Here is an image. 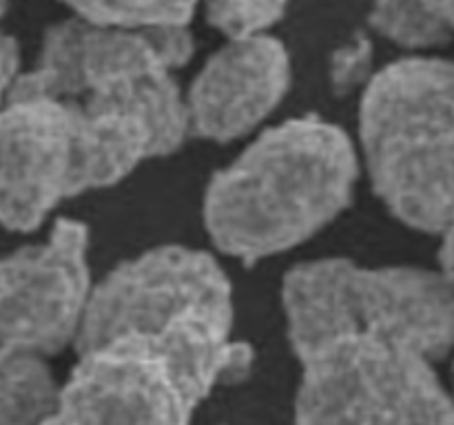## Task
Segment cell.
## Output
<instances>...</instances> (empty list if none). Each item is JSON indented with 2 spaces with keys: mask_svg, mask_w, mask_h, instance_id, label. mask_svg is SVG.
Listing matches in <instances>:
<instances>
[{
  "mask_svg": "<svg viewBox=\"0 0 454 425\" xmlns=\"http://www.w3.org/2000/svg\"><path fill=\"white\" fill-rule=\"evenodd\" d=\"M233 288L208 252L158 246L96 283L75 352L109 344L155 350L207 398L248 376L253 350L231 339Z\"/></svg>",
  "mask_w": 454,
  "mask_h": 425,
  "instance_id": "cell-1",
  "label": "cell"
},
{
  "mask_svg": "<svg viewBox=\"0 0 454 425\" xmlns=\"http://www.w3.org/2000/svg\"><path fill=\"white\" fill-rule=\"evenodd\" d=\"M202 401L167 357L120 341L78 354L49 425H191Z\"/></svg>",
  "mask_w": 454,
  "mask_h": 425,
  "instance_id": "cell-8",
  "label": "cell"
},
{
  "mask_svg": "<svg viewBox=\"0 0 454 425\" xmlns=\"http://www.w3.org/2000/svg\"><path fill=\"white\" fill-rule=\"evenodd\" d=\"M291 87V58L266 35L229 40L217 49L186 91L191 133L231 142L255 131Z\"/></svg>",
  "mask_w": 454,
  "mask_h": 425,
  "instance_id": "cell-10",
  "label": "cell"
},
{
  "mask_svg": "<svg viewBox=\"0 0 454 425\" xmlns=\"http://www.w3.org/2000/svg\"><path fill=\"white\" fill-rule=\"evenodd\" d=\"M295 354L340 336H381L433 361L454 350V286L439 270L315 259L295 266L282 288Z\"/></svg>",
  "mask_w": 454,
  "mask_h": 425,
  "instance_id": "cell-5",
  "label": "cell"
},
{
  "mask_svg": "<svg viewBox=\"0 0 454 425\" xmlns=\"http://www.w3.org/2000/svg\"><path fill=\"white\" fill-rule=\"evenodd\" d=\"M176 69L180 56L162 29L105 27L84 35L58 97L74 111L78 195L180 149L191 127Z\"/></svg>",
  "mask_w": 454,
  "mask_h": 425,
  "instance_id": "cell-3",
  "label": "cell"
},
{
  "mask_svg": "<svg viewBox=\"0 0 454 425\" xmlns=\"http://www.w3.org/2000/svg\"><path fill=\"white\" fill-rule=\"evenodd\" d=\"M372 65H375V56H372L371 40L366 35H357V38L348 40L331 58V71H328L331 87L340 96L353 93L355 89L364 91L377 73Z\"/></svg>",
  "mask_w": 454,
  "mask_h": 425,
  "instance_id": "cell-15",
  "label": "cell"
},
{
  "mask_svg": "<svg viewBox=\"0 0 454 425\" xmlns=\"http://www.w3.org/2000/svg\"><path fill=\"white\" fill-rule=\"evenodd\" d=\"M359 144L397 220L439 235L454 226V62L408 56L377 71L362 93Z\"/></svg>",
  "mask_w": 454,
  "mask_h": 425,
  "instance_id": "cell-4",
  "label": "cell"
},
{
  "mask_svg": "<svg viewBox=\"0 0 454 425\" xmlns=\"http://www.w3.org/2000/svg\"><path fill=\"white\" fill-rule=\"evenodd\" d=\"M208 25L229 40L255 38L279 22L288 0H202Z\"/></svg>",
  "mask_w": 454,
  "mask_h": 425,
  "instance_id": "cell-14",
  "label": "cell"
},
{
  "mask_svg": "<svg viewBox=\"0 0 454 425\" xmlns=\"http://www.w3.org/2000/svg\"><path fill=\"white\" fill-rule=\"evenodd\" d=\"M20 49H18V42L7 35L3 42V82L4 91L20 78Z\"/></svg>",
  "mask_w": 454,
  "mask_h": 425,
  "instance_id": "cell-16",
  "label": "cell"
},
{
  "mask_svg": "<svg viewBox=\"0 0 454 425\" xmlns=\"http://www.w3.org/2000/svg\"><path fill=\"white\" fill-rule=\"evenodd\" d=\"M297 425H454L434 361L381 336H340L297 354Z\"/></svg>",
  "mask_w": 454,
  "mask_h": 425,
  "instance_id": "cell-6",
  "label": "cell"
},
{
  "mask_svg": "<svg viewBox=\"0 0 454 425\" xmlns=\"http://www.w3.org/2000/svg\"><path fill=\"white\" fill-rule=\"evenodd\" d=\"M359 162L337 124L319 115L286 120L260 133L208 182V237L247 264L291 251L348 206Z\"/></svg>",
  "mask_w": 454,
  "mask_h": 425,
  "instance_id": "cell-2",
  "label": "cell"
},
{
  "mask_svg": "<svg viewBox=\"0 0 454 425\" xmlns=\"http://www.w3.org/2000/svg\"><path fill=\"white\" fill-rule=\"evenodd\" d=\"M82 20L115 27L189 25L202 0H62Z\"/></svg>",
  "mask_w": 454,
  "mask_h": 425,
  "instance_id": "cell-13",
  "label": "cell"
},
{
  "mask_svg": "<svg viewBox=\"0 0 454 425\" xmlns=\"http://www.w3.org/2000/svg\"><path fill=\"white\" fill-rule=\"evenodd\" d=\"M60 394L44 357L0 352V425H49Z\"/></svg>",
  "mask_w": 454,
  "mask_h": 425,
  "instance_id": "cell-11",
  "label": "cell"
},
{
  "mask_svg": "<svg viewBox=\"0 0 454 425\" xmlns=\"http://www.w3.org/2000/svg\"><path fill=\"white\" fill-rule=\"evenodd\" d=\"M452 397H454V390H452Z\"/></svg>",
  "mask_w": 454,
  "mask_h": 425,
  "instance_id": "cell-19",
  "label": "cell"
},
{
  "mask_svg": "<svg viewBox=\"0 0 454 425\" xmlns=\"http://www.w3.org/2000/svg\"><path fill=\"white\" fill-rule=\"evenodd\" d=\"M96 283L89 270V230L60 220L38 243L3 261L0 352L51 357L78 341Z\"/></svg>",
  "mask_w": 454,
  "mask_h": 425,
  "instance_id": "cell-7",
  "label": "cell"
},
{
  "mask_svg": "<svg viewBox=\"0 0 454 425\" xmlns=\"http://www.w3.org/2000/svg\"><path fill=\"white\" fill-rule=\"evenodd\" d=\"M78 195L75 120L60 100L4 96L0 120V215L13 233L38 228Z\"/></svg>",
  "mask_w": 454,
  "mask_h": 425,
  "instance_id": "cell-9",
  "label": "cell"
},
{
  "mask_svg": "<svg viewBox=\"0 0 454 425\" xmlns=\"http://www.w3.org/2000/svg\"><path fill=\"white\" fill-rule=\"evenodd\" d=\"M439 273L454 286V226L442 233V248H439Z\"/></svg>",
  "mask_w": 454,
  "mask_h": 425,
  "instance_id": "cell-17",
  "label": "cell"
},
{
  "mask_svg": "<svg viewBox=\"0 0 454 425\" xmlns=\"http://www.w3.org/2000/svg\"><path fill=\"white\" fill-rule=\"evenodd\" d=\"M371 25L386 40L412 51L443 47L454 38L424 0H375Z\"/></svg>",
  "mask_w": 454,
  "mask_h": 425,
  "instance_id": "cell-12",
  "label": "cell"
},
{
  "mask_svg": "<svg viewBox=\"0 0 454 425\" xmlns=\"http://www.w3.org/2000/svg\"><path fill=\"white\" fill-rule=\"evenodd\" d=\"M424 3L454 34V0H424Z\"/></svg>",
  "mask_w": 454,
  "mask_h": 425,
  "instance_id": "cell-18",
  "label": "cell"
}]
</instances>
